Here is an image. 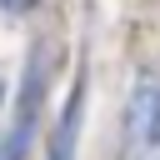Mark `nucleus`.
Wrapping results in <instances>:
<instances>
[{
    "label": "nucleus",
    "mask_w": 160,
    "mask_h": 160,
    "mask_svg": "<svg viewBox=\"0 0 160 160\" xmlns=\"http://www.w3.org/2000/svg\"><path fill=\"white\" fill-rule=\"evenodd\" d=\"M25 5H30V0H5V10H25Z\"/></svg>",
    "instance_id": "obj_2"
},
{
    "label": "nucleus",
    "mask_w": 160,
    "mask_h": 160,
    "mask_svg": "<svg viewBox=\"0 0 160 160\" xmlns=\"http://www.w3.org/2000/svg\"><path fill=\"white\" fill-rule=\"evenodd\" d=\"M120 160H160V70H140L125 95Z\"/></svg>",
    "instance_id": "obj_1"
}]
</instances>
